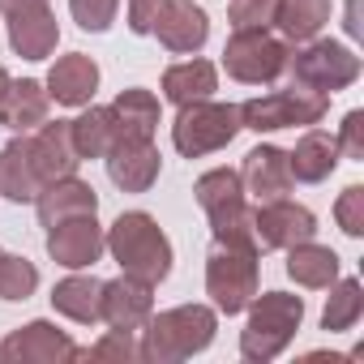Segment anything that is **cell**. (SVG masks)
Wrapping results in <instances>:
<instances>
[{
    "label": "cell",
    "mask_w": 364,
    "mask_h": 364,
    "mask_svg": "<svg viewBox=\"0 0 364 364\" xmlns=\"http://www.w3.org/2000/svg\"><path fill=\"white\" fill-rule=\"evenodd\" d=\"M150 35H159V43L167 52H176V56H193L210 39V18H206V9L193 5V0H163Z\"/></svg>",
    "instance_id": "obj_13"
},
{
    "label": "cell",
    "mask_w": 364,
    "mask_h": 364,
    "mask_svg": "<svg viewBox=\"0 0 364 364\" xmlns=\"http://www.w3.org/2000/svg\"><path fill=\"white\" fill-rule=\"evenodd\" d=\"M141 360L150 364H180L198 351H206L215 343V330H219V317L210 304H176V309H163V313H150V321L141 326Z\"/></svg>",
    "instance_id": "obj_1"
},
{
    "label": "cell",
    "mask_w": 364,
    "mask_h": 364,
    "mask_svg": "<svg viewBox=\"0 0 364 364\" xmlns=\"http://www.w3.org/2000/svg\"><path fill=\"white\" fill-rule=\"evenodd\" d=\"M304 321V300L291 291H266L249 300V321L240 330V355L253 364L274 360L279 351H287V343L296 338Z\"/></svg>",
    "instance_id": "obj_3"
},
{
    "label": "cell",
    "mask_w": 364,
    "mask_h": 364,
    "mask_svg": "<svg viewBox=\"0 0 364 364\" xmlns=\"http://www.w3.org/2000/svg\"><path fill=\"white\" fill-rule=\"evenodd\" d=\"M39 287V270L26 257L0 253V300H31Z\"/></svg>",
    "instance_id": "obj_32"
},
{
    "label": "cell",
    "mask_w": 364,
    "mask_h": 364,
    "mask_svg": "<svg viewBox=\"0 0 364 364\" xmlns=\"http://www.w3.org/2000/svg\"><path fill=\"white\" fill-rule=\"evenodd\" d=\"M56 43H60V26H56V14L48 9V0L9 14V48L22 60H48Z\"/></svg>",
    "instance_id": "obj_15"
},
{
    "label": "cell",
    "mask_w": 364,
    "mask_h": 364,
    "mask_svg": "<svg viewBox=\"0 0 364 364\" xmlns=\"http://www.w3.org/2000/svg\"><path fill=\"white\" fill-rule=\"evenodd\" d=\"M330 112V95L291 86V90H270L262 99L240 103V129L253 133H279V129H313Z\"/></svg>",
    "instance_id": "obj_5"
},
{
    "label": "cell",
    "mask_w": 364,
    "mask_h": 364,
    "mask_svg": "<svg viewBox=\"0 0 364 364\" xmlns=\"http://www.w3.org/2000/svg\"><path fill=\"white\" fill-rule=\"evenodd\" d=\"M107 253L120 274H133L150 287L171 274V240L146 210H129L107 228Z\"/></svg>",
    "instance_id": "obj_2"
},
{
    "label": "cell",
    "mask_w": 364,
    "mask_h": 364,
    "mask_svg": "<svg viewBox=\"0 0 364 364\" xmlns=\"http://www.w3.org/2000/svg\"><path fill=\"white\" fill-rule=\"evenodd\" d=\"M5 90H9V73H5V65H0V99H5Z\"/></svg>",
    "instance_id": "obj_41"
},
{
    "label": "cell",
    "mask_w": 364,
    "mask_h": 364,
    "mask_svg": "<svg viewBox=\"0 0 364 364\" xmlns=\"http://www.w3.org/2000/svg\"><path fill=\"white\" fill-rule=\"evenodd\" d=\"M253 232H257V249H291L317 236V215L300 202L270 198L253 210Z\"/></svg>",
    "instance_id": "obj_9"
},
{
    "label": "cell",
    "mask_w": 364,
    "mask_h": 364,
    "mask_svg": "<svg viewBox=\"0 0 364 364\" xmlns=\"http://www.w3.org/2000/svg\"><path fill=\"white\" fill-rule=\"evenodd\" d=\"M0 360H9V364H65V360H77V343L65 330H56L52 321H26L0 343Z\"/></svg>",
    "instance_id": "obj_11"
},
{
    "label": "cell",
    "mask_w": 364,
    "mask_h": 364,
    "mask_svg": "<svg viewBox=\"0 0 364 364\" xmlns=\"http://www.w3.org/2000/svg\"><path fill=\"white\" fill-rule=\"evenodd\" d=\"M159 5H163V0H129V31L133 35H150Z\"/></svg>",
    "instance_id": "obj_38"
},
{
    "label": "cell",
    "mask_w": 364,
    "mask_h": 364,
    "mask_svg": "<svg viewBox=\"0 0 364 364\" xmlns=\"http://www.w3.org/2000/svg\"><path fill=\"white\" fill-rule=\"evenodd\" d=\"M112 124H116V137H154L159 129V99L150 90H120L112 103Z\"/></svg>",
    "instance_id": "obj_24"
},
{
    "label": "cell",
    "mask_w": 364,
    "mask_h": 364,
    "mask_svg": "<svg viewBox=\"0 0 364 364\" xmlns=\"http://www.w3.org/2000/svg\"><path fill=\"white\" fill-rule=\"evenodd\" d=\"M52 309L65 313L69 321H82V326H95L99 321V309H103V283L95 274H69L52 287Z\"/></svg>",
    "instance_id": "obj_23"
},
{
    "label": "cell",
    "mask_w": 364,
    "mask_h": 364,
    "mask_svg": "<svg viewBox=\"0 0 364 364\" xmlns=\"http://www.w3.org/2000/svg\"><path fill=\"white\" fill-rule=\"evenodd\" d=\"M103 163H107V176L120 193H146L159 180L163 159H159L154 137H116L112 150L103 154Z\"/></svg>",
    "instance_id": "obj_12"
},
{
    "label": "cell",
    "mask_w": 364,
    "mask_h": 364,
    "mask_svg": "<svg viewBox=\"0 0 364 364\" xmlns=\"http://www.w3.org/2000/svg\"><path fill=\"white\" fill-rule=\"evenodd\" d=\"M364 313V287L360 279H334L330 283V296H326V309H321V330L330 334H347Z\"/></svg>",
    "instance_id": "obj_28"
},
{
    "label": "cell",
    "mask_w": 364,
    "mask_h": 364,
    "mask_svg": "<svg viewBox=\"0 0 364 364\" xmlns=\"http://www.w3.org/2000/svg\"><path fill=\"white\" fill-rule=\"evenodd\" d=\"M338 154H347V159H364V112L355 107V112H347L343 116V129H338Z\"/></svg>",
    "instance_id": "obj_37"
},
{
    "label": "cell",
    "mask_w": 364,
    "mask_h": 364,
    "mask_svg": "<svg viewBox=\"0 0 364 364\" xmlns=\"http://www.w3.org/2000/svg\"><path fill=\"white\" fill-rule=\"evenodd\" d=\"M206 296L228 317L245 313L249 300L257 296V249L215 245V253L206 257Z\"/></svg>",
    "instance_id": "obj_7"
},
{
    "label": "cell",
    "mask_w": 364,
    "mask_h": 364,
    "mask_svg": "<svg viewBox=\"0 0 364 364\" xmlns=\"http://www.w3.org/2000/svg\"><path fill=\"white\" fill-rule=\"evenodd\" d=\"M210 219V236H215V245H232V249H257V232H253V206L240 198V202H232V206H223V210H215V215H206Z\"/></svg>",
    "instance_id": "obj_30"
},
{
    "label": "cell",
    "mask_w": 364,
    "mask_h": 364,
    "mask_svg": "<svg viewBox=\"0 0 364 364\" xmlns=\"http://www.w3.org/2000/svg\"><path fill=\"white\" fill-rule=\"evenodd\" d=\"M107 249V236L99 228L95 215H73L65 223H52L48 228V257L65 270H86L103 257Z\"/></svg>",
    "instance_id": "obj_10"
},
{
    "label": "cell",
    "mask_w": 364,
    "mask_h": 364,
    "mask_svg": "<svg viewBox=\"0 0 364 364\" xmlns=\"http://www.w3.org/2000/svg\"><path fill=\"white\" fill-rule=\"evenodd\" d=\"M77 360H116V364H129V360H141V351H137L133 330H107L95 347H77Z\"/></svg>",
    "instance_id": "obj_33"
},
{
    "label": "cell",
    "mask_w": 364,
    "mask_h": 364,
    "mask_svg": "<svg viewBox=\"0 0 364 364\" xmlns=\"http://www.w3.org/2000/svg\"><path fill=\"white\" fill-rule=\"evenodd\" d=\"M287 69H291L296 86L317 90V95H334V90H347L360 77V56L347 43L309 39L300 52H287Z\"/></svg>",
    "instance_id": "obj_6"
},
{
    "label": "cell",
    "mask_w": 364,
    "mask_h": 364,
    "mask_svg": "<svg viewBox=\"0 0 364 364\" xmlns=\"http://www.w3.org/2000/svg\"><path fill=\"white\" fill-rule=\"evenodd\" d=\"M334 219H338V228H343L351 240L364 236V185H347V189L338 193V202H334Z\"/></svg>",
    "instance_id": "obj_35"
},
{
    "label": "cell",
    "mask_w": 364,
    "mask_h": 364,
    "mask_svg": "<svg viewBox=\"0 0 364 364\" xmlns=\"http://www.w3.org/2000/svg\"><path fill=\"white\" fill-rule=\"evenodd\" d=\"M116 9H120V0H69L73 22L82 31H90V35H103L116 22Z\"/></svg>",
    "instance_id": "obj_34"
},
{
    "label": "cell",
    "mask_w": 364,
    "mask_h": 364,
    "mask_svg": "<svg viewBox=\"0 0 364 364\" xmlns=\"http://www.w3.org/2000/svg\"><path fill=\"white\" fill-rule=\"evenodd\" d=\"M193 193H198V206H202L206 215H215V210H223V206H232V202L245 198V180H240L236 167H215V171L198 176Z\"/></svg>",
    "instance_id": "obj_31"
},
{
    "label": "cell",
    "mask_w": 364,
    "mask_h": 364,
    "mask_svg": "<svg viewBox=\"0 0 364 364\" xmlns=\"http://www.w3.org/2000/svg\"><path fill=\"white\" fill-rule=\"evenodd\" d=\"M43 189V180L35 171V159H31V137H14L5 150H0V198L9 202H35Z\"/></svg>",
    "instance_id": "obj_21"
},
{
    "label": "cell",
    "mask_w": 364,
    "mask_h": 364,
    "mask_svg": "<svg viewBox=\"0 0 364 364\" xmlns=\"http://www.w3.org/2000/svg\"><path fill=\"white\" fill-rule=\"evenodd\" d=\"M347 35H360V0H351V5H347Z\"/></svg>",
    "instance_id": "obj_39"
},
{
    "label": "cell",
    "mask_w": 364,
    "mask_h": 364,
    "mask_svg": "<svg viewBox=\"0 0 364 364\" xmlns=\"http://www.w3.org/2000/svg\"><path fill=\"white\" fill-rule=\"evenodd\" d=\"M274 18V0H232L228 5V22L232 31H262Z\"/></svg>",
    "instance_id": "obj_36"
},
{
    "label": "cell",
    "mask_w": 364,
    "mask_h": 364,
    "mask_svg": "<svg viewBox=\"0 0 364 364\" xmlns=\"http://www.w3.org/2000/svg\"><path fill=\"white\" fill-rule=\"evenodd\" d=\"M69 129H73V146H77L82 163L86 159H103L112 150V141H116V124H112L107 107H90L86 103V112L77 120H69Z\"/></svg>",
    "instance_id": "obj_29"
},
{
    "label": "cell",
    "mask_w": 364,
    "mask_h": 364,
    "mask_svg": "<svg viewBox=\"0 0 364 364\" xmlns=\"http://www.w3.org/2000/svg\"><path fill=\"white\" fill-rule=\"evenodd\" d=\"M48 116H52V95H48L43 82H35V77L9 82L5 99H0V124L14 129V133H31V129H39Z\"/></svg>",
    "instance_id": "obj_20"
},
{
    "label": "cell",
    "mask_w": 364,
    "mask_h": 364,
    "mask_svg": "<svg viewBox=\"0 0 364 364\" xmlns=\"http://www.w3.org/2000/svg\"><path fill=\"white\" fill-rule=\"evenodd\" d=\"M219 90V73L210 60H180L163 73V95L176 103V107H185V103H202Z\"/></svg>",
    "instance_id": "obj_25"
},
{
    "label": "cell",
    "mask_w": 364,
    "mask_h": 364,
    "mask_svg": "<svg viewBox=\"0 0 364 364\" xmlns=\"http://www.w3.org/2000/svg\"><path fill=\"white\" fill-rule=\"evenodd\" d=\"M287 167H291V180H304V185H321V180L338 167V141L330 133H317L309 129L296 150H287Z\"/></svg>",
    "instance_id": "obj_22"
},
{
    "label": "cell",
    "mask_w": 364,
    "mask_h": 364,
    "mask_svg": "<svg viewBox=\"0 0 364 364\" xmlns=\"http://www.w3.org/2000/svg\"><path fill=\"white\" fill-rule=\"evenodd\" d=\"M31 159H35V171H39L43 185H48V180H60V176H77L82 154H77V146H73L69 120H56V124L43 120L39 133L31 137Z\"/></svg>",
    "instance_id": "obj_16"
},
{
    "label": "cell",
    "mask_w": 364,
    "mask_h": 364,
    "mask_svg": "<svg viewBox=\"0 0 364 364\" xmlns=\"http://www.w3.org/2000/svg\"><path fill=\"white\" fill-rule=\"evenodd\" d=\"M154 313V287L133 279V274H120L112 283H103V309H99V321H107L112 330H141Z\"/></svg>",
    "instance_id": "obj_14"
},
{
    "label": "cell",
    "mask_w": 364,
    "mask_h": 364,
    "mask_svg": "<svg viewBox=\"0 0 364 364\" xmlns=\"http://www.w3.org/2000/svg\"><path fill=\"white\" fill-rule=\"evenodd\" d=\"M43 86H48L52 103H60V107H86L95 99V90H99V65L86 52H69V56H60L48 69Z\"/></svg>",
    "instance_id": "obj_17"
},
{
    "label": "cell",
    "mask_w": 364,
    "mask_h": 364,
    "mask_svg": "<svg viewBox=\"0 0 364 364\" xmlns=\"http://www.w3.org/2000/svg\"><path fill=\"white\" fill-rule=\"evenodd\" d=\"M35 210H39V223L52 228V223H65L73 215H95L99 210V193L77 176H60V180H48L35 198Z\"/></svg>",
    "instance_id": "obj_19"
},
{
    "label": "cell",
    "mask_w": 364,
    "mask_h": 364,
    "mask_svg": "<svg viewBox=\"0 0 364 364\" xmlns=\"http://www.w3.org/2000/svg\"><path fill=\"white\" fill-rule=\"evenodd\" d=\"M287 43H309L321 35L330 22V0H274V18H270Z\"/></svg>",
    "instance_id": "obj_26"
},
{
    "label": "cell",
    "mask_w": 364,
    "mask_h": 364,
    "mask_svg": "<svg viewBox=\"0 0 364 364\" xmlns=\"http://www.w3.org/2000/svg\"><path fill=\"white\" fill-rule=\"evenodd\" d=\"M26 5H43V0H0V14H14V9H26Z\"/></svg>",
    "instance_id": "obj_40"
},
{
    "label": "cell",
    "mask_w": 364,
    "mask_h": 364,
    "mask_svg": "<svg viewBox=\"0 0 364 364\" xmlns=\"http://www.w3.org/2000/svg\"><path fill=\"white\" fill-rule=\"evenodd\" d=\"M240 133V107L236 103H185L180 116L171 120V146L185 159H202L215 154L223 146H232Z\"/></svg>",
    "instance_id": "obj_4"
},
{
    "label": "cell",
    "mask_w": 364,
    "mask_h": 364,
    "mask_svg": "<svg viewBox=\"0 0 364 364\" xmlns=\"http://www.w3.org/2000/svg\"><path fill=\"white\" fill-rule=\"evenodd\" d=\"M223 69H228V77H236L245 86H266V82L287 73V43L274 39L266 26L262 31H232L228 48H223Z\"/></svg>",
    "instance_id": "obj_8"
},
{
    "label": "cell",
    "mask_w": 364,
    "mask_h": 364,
    "mask_svg": "<svg viewBox=\"0 0 364 364\" xmlns=\"http://www.w3.org/2000/svg\"><path fill=\"white\" fill-rule=\"evenodd\" d=\"M283 253H287V274H291L300 287H330V283L338 279V253L326 249V245L304 240V245H291V249H283Z\"/></svg>",
    "instance_id": "obj_27"
},
{
    "label": "cell",
    "mask_w": 364,
    "mask_h": 364,
    "mask_svg": "<svg viewBox=\"0 0 364 364\" xmlns=\"http://www.w3.org/2000/svg\"><path fill=\"white\" fill-rule=\"evenodd\" d=\"M240 180H245V193H253L257 202H270V198H287L291 193V167H287V150L279 146H257L245 154V167H240Z\"/></svg>",
    "instance_id": "obj_18"
}]
</instances>
